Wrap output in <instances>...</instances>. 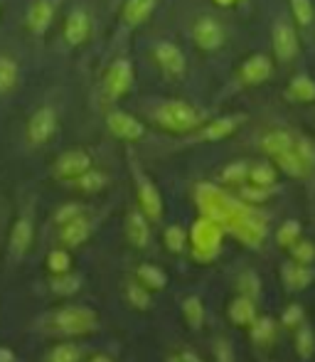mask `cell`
<instances>
[{
  "mask_svg": "<svg viewBox=\"0 0 315 362\" xmlns=\"http://www.w3.org/2000/svg\"><path fill=\"white\" fill-rule=\"evenodd\" d=\"M195 200L202 215L217 219L222 229H232L234 234H239L242 242L258 244L266 234V217L258 215L254 205H246L244 200L230 195L212 182H200L195 187Z\"/></svg>",
  "mask_w": 315,
  "mask_h": 362,
  "instance_id": "obj_1",
  "label": "cell"
},
{
  "mask_svg": "<svg viewBox=\"0 0 315 362\" xmlns=\"http://www.w3.org/2000/svg\"><path fill=\"white\" fill-rule=\"evenodd\" d=\"M143 114L158 129L177 136L192 134L210 119V111L185 99H145Z\"/></svg>",
  "mask_w": 315,
  "mask_h": 362,
  "instance_id": "obj_2",
  "label": "cell"
},
{
  "mask_svg": "<svg viewBox=\"0 0 315 362\" xmlns=\"http://www.w3.org/2000/svg\"><path fill=\"white\" fill-rule=\"evenodd\" d=\"M136 72H133V62L129 57H116L109 64V69L101 76V101L106 106L121 101L131 89H133Z\"/></svg>",
  "mask_w": 315,
  "mask_h": 362,
  "instance_id": "obj_3",
  "label": "cell"
},
{
  "mask_svg": "<svg viewBox=\"0 0 315 362\" xmlns=\"http://www.w3.org/2000/svg\"><path fill=\"white\" fill-rule=\"evenodd\" d=\"M271 47L273 57L281 64H291L301 54V40H298V25L288 13H278L271 25Z\"/></svg>",
  "mask_w": 315,
  "mask_h": 362,
  "instance_id": "obj_4",
  "label": "cell"
},
{
  "mask_svg": "<svg viewBox=\"0 0 315 362\" xmlns=\"http://www.w3.org/2000/svg\"><path fill=\"white\" fill-rule=\"evenodd\" d=\"M246 121H249L246 114H225V116H217V119H207L200 129H195L192 134L185 136L182 146H200V144L225 141V139H230L232 134H237Z\"/></svg>",
  "mask_w": 315,
  "mask_h": 362,
  "instance_id": "obj_5",
  "label": "cell"
},
{
  "mask_svg": "<svg viewBox=\"0 0 315 362\" xmlns=\"http://www.w3.org/2000/svg\"><path fill=\"white\" fill-rule=\"evenodd\" d=\"M271 74H273V59L268 57V54H263V52L249 54L242 62V67L234 72V76H232V84L227 86V94L266 84V81L271 79Z\"/></svg>",
  "mask_w": 315,
  "mask_h": 362,
  "instance_id": "obj_6",
  "label": "cell"
},
{
  "mask_svg": "<svg viewBox=\"0 0 315 362\" xmlns=\"http://www.w3.org/2000/svg\"><path fill=\"white\" fill-rule=\"evenodd\" d=\"M59 131V111L52 104H42L30 114L25 124V141L30 148H40L54 139Z\"/></svg>",
  "mask_w": 315,
  "mask_h": 362,
  "instance_id": "obj_7",
  "label": "cell"
},
{
  "mask_svg": "<svg viewBox=\"0 0 315 362\" xmlns=\"http://www.w3.org/2000/svg\"><path fill=\"white\" fill-rule=\"evenodd\" d=\"M131 175H133V182H136V195H138V205H141V212L150 219V222H158L162 217V197H160V190L155 187V182L145 175V170L133 160L131 156Z\"/></svg>",
  "mask_w": 315,
  "mask_h": 362,
  "instance_id": "obj_8",
  "label": "cell"
},
{
  "mask_svg": "<svg viewBox=\"0 0 315 362\" xmlns=\"http://www.w3.org/2000/svg\"><path fill=\"white\" fill-rule=\"evenodd\" d=\"M192 42L202 52H217V49L225 47L227 42V28L217 15H200L192 23Z\"/></svg>",
  "mask_w": 315,
  "mask_h": 362,
  "instance_id": "obj_9",
  "label": "cell"
},
{
  "mask_svg": "<svg viewBox=\"0 0 315 362\" xmlns=\"http://www.w3.org/2000/svg\"><path fill=\"white\" fill-rule=\"evenodd\" d=\"M52 323H54V328L64 335H89L96 330L99 318H96L94 310L86 308V305H67V308H62L54 315Z\"/></svg>",
  "mask_w": 315,
  "mask_h": 362,
  "instance_id": "obj_10",
  "label": "cell"
},
{
  "mask_svg": "<svg viewBox=\"0 0 315 362\" xmlns=\"http://www.w3.org/2000/svg\"><path fill=\"white\" fill-rule=\"evenodd\" d=\"M192 244H195L197 259H212L222 247V224L217 219L202 215L192 224Z\"/></svg>",
  "mask_w": 315,
  "mask_h": 362,
  "instance_id": "obj_11",
  "label": "cell"
},
{
  "mask_svg": "<svg viewBox=\"0 0 315 362\" xmlns=\"http://www.w3.org/2000/svg\"><path fill=\"white\" fill-rule=\"evenodd\" d=\"M106 129L114 139L126 141V144H133V141H141L145 136V126L138 116H133L131 111L124 109H109L106 111Z\"/></svg>",
  "mask_w": 315,
  "mask_h": 362,
  "instance_id": "obj_12",
  "label": "cell"
},
{
  "mask_svg": "<svg viewBox=\"0 0 315 362\" xmlns=\"http://www.w3.org/2000/svg\"><path fill=\"white\" fill-rule=\"evenodd\" d=\"M153 59L167 79H182L187 72L185 52H182L172 40H158L153 45Z\"/></svg>",
  "mask_w": 315,
  "mask_h": 362,
  "instance_id": "obj_13",
  "label": "cell"
},
{
  "mask_svg": "<svg viewBox=\"0 0 315 362\" xmlns=\"http://www.w3.org/2000/svg\"><path fill=\"white\" fill-rule=\"evenodd\" d=\"M91 15L84 5L69 10V15L64 18V28H62V37L67 42V47H81L86 40L91 37Z\"/></svg>",
  "mask_w": 315,
  "mask_h": 362,
  "instance_id": "obj_14",
  "label": "cell"
},
{
  "mask_svg": "<svg viewBox=\"0 0 315 362\" xmlns=\"http://www.w3.org/2000/svg\"><path fill=\"white\" fill-rule=\"evenodd\" d=\"M57 15V0H32L25 13V25L35 37H44L49 33Z\"/></svg>",
  "mask_w": 315,
  "mask_h": 362,
  "instance_id": "obj_15",
  "label": "cell"
},
{
  "mask_svg": "<svg viewBox=\"0 0 315 362\" xmlns=\"http://www.w3.org/2000/svg\"><path fill=\"white\" fill-rule=\"evenodd\" d=\"M89 168H91V156H89V153L81 151V148H69V151H64L62 156L54 160L52 175L59 177V180L72 182L74 177L81 175L84 170H89Z\"/></svg>",
  "mask_w": 315,
  "mask_h": 362,
  "instance_id": "obj_16",
  "label": "cell"
},
{
  "mask_svg": "<svg viewBox=\"0 0 315 362\" xmlns=\"http://www.w3.org/2000/svg\"><path fill=\"white\" fill-rule=\"evenodd\" d=\"M35 237V222H32V210H25L23 215L15 219L13 229H10V254L13 257H23L30 249Z\"/></svg>",
  "mask_w": 315,
  "mask_h": 362,
  "instance_id": "obj_17",
  "label": "cell"
},
{
  "mask_svg": "<svg viewBox=\"0 0 315 362\" xmlns=\"http://www.w3.org/2000/svg\"><path fill=\"white\" fill-rule=\"evenodd\" d=\"M158 5H160V0H126L124 8H121V23H124L126 30L141 28L143 23H148Z\"/></svg>",
  "mask_w": 315,
  "mask_h": 362,
  "instance_id": "obj_18",
  "label": "cell"
},
{
  "mask_svg": "<svg viewBox=\"0 0 315 362\" xmlns=\"http://www.w3.org/2000/svg\"><path fill=\"white\" fill-rule=\"evenodd\" d=\"M283 99L291 104H315V79L311 74H296L283 89Z\"/></svg>",
  "mask_w": 315,
  "mask_h": 362,
  "instance_id": "obj_19",
  "label": "cell"
},
{
  "mask_svg": "<svg viewBox=\"0 0 315 362\" xmlns=\"http://www.w3.org/2000/svg\"><path fill=\"white\" fill-rule=\"evenodd\" d=\"M293 144H296V134L288 129H268V131H263L261 139H258V148H261L268 158H276L278 153L293 148Z\"/></svg>",
  "mask_w": 315,
  "mask_h": 362,
  "instance_id": "obj_20",
  "label": "cell"
},
{
  "mask_svg": "<svg viewBox=\"0 0 315 362\" xmlns=\"http://www.w3.org/2000/svg\"><path fill=\"white\" fill-rule=\"evenodd\" d=\"M150 219L143 215L141 210H131L129 215H126V237H129V242L133 244V247L143 249L148 247L150 242Z\"/></svg>",
  "mask_w": 315,
  "mask_h": 362,
  "instance_id": "obj_21",
  "label": "cell"
},
{
  "mask_svg": "<svg viewBox=\"0 0 315 362\" xmlns=\"http://www.w3.org/2000/svg\"><path fill=\"white\" fill-rule=\"evenodd\" d=\"M91 229H94L91 219L79 215L77 219H72V222L62 224V229H59V239H62L64 247H79V244H84L86 239L91 237Z\"/></svg>",
  "mask_w": 315,
  "mask_h": 362,
  "instance_id": "obj_22",
  "label": "cell"
},
{
  "mask_svg": "<svg viewBox=\"0 0 315 362\" xmlns=\"http://www.w3.org/2000/svg\"><path fill=\"white\" fill-rule=\"evenodd\" d=\"M281 279H283V286L288 291H303V288L311 286L313 272L308 269V264L288 262L281 267Z\"/></svg>",
  "mask_w": 315,
  "mask_h": 362,
  "instance_id": "obj_23",
  "label": "cell"
},
{
  "mask_svg": "<svg viewBox=\"0 0 315 362\" xmlns=\"http://www.w3.org/2000/svg\"><path fill=\"white\" fill-rule=\"evenodd\" d=\"M20 84V64L10 54H0V96H8Z\"/></svg>",
  "mask_w": 315,
  "mask_h": 362,
  "instance_id": "obj_24",
  "label": "cell"
},
{
  "mask_svg": "<svg viewBox=\"0 0 315 362\" xmlns=\"http://www.w3.org/2000/svg\"><path fill=\"white\" fill-rule=\"evenodd\" d=\"M273 165H276L281 173H286L288 177H298V180H303V177L311 175V173H308V168L303 165V160L298 158L296 148H288V151L278 153V156L273 158Z\"/></svg>",
  "mask_w": 315,
  "mask_h": 362,
  "instance_id": "obj_25",
  "label": "cell"
},
{
  "mask_svg": "<svg viewBox=\"0 0 315 362\" xmlns=\"http://www.w3.org/2000/svg\"><path fill=\"white\" fill-rule=\"evenodd\" d=\"M249 335H251L254 345L268 348V345L276 340V323H273V318H268V315H261V318H256L249 325Z\"/></svg>",
  "mask_w": 315,
  "mask_h": 362,
  "instance_id": "obj_26",
  "label": "cell"
},
{
  "mask_svg": "<svg viewBox=\"0 0 315 362\" xmlns=\"http://www.w3.org/2000/svg\"><path fill=\"white\" fill-rule=\"evenodd\" d=\"M230 318L242 328H249L256 320V303L251 298H246V296H239L230 305Z\"/></svg>",
  "mask_w": 315,
  "mask_h": 362,
  "instance_id": "obj_27",
  "label": "cell"
},
{
  "mask_svg": "<svg viewBox=\"0 0 315 362\" xmlns=\"http://www.w3.org/2000/svg\"><path fill=\"white\" fill-rule=\"evenodd\" d=\"M276 165L271 160H256V163H249V180L254 185H263V187H271L276 185Z\"/></svg>",
  "mask_w": 315,
  "mask_h": 362,
  "instance_id": "obj_28",
  "label": "cell"
},
{
  "mask_svg": "<svg viewBox=\"0 0 315 362\" xmlns=\"http://www.w3.org/2000/svg\"><path fill=\"white\" fill-rule=\"evenodd\" d=\"M72 185L77 187V190H81V192H99V190H104V187L109 185V175H106L104 170L89 168V170H84L81 175L74 177Z\"/></svg>",
  "mask_w": 315,
  "mask_h": 362,
  "instance_id": "obj_29",
  "label": "cell"
},
{
  "mask_svg": "<svg viewBox=\"0 0 315 362\" xmlns=\"http://www.w3.org/2000/svg\"><path fill=\"white\" fill-rule=\"evenodd\" d=\"M278 192V185L263 187V185H254V182H244L239 185V200H244L246 205H263L266 200H271Z\"/></svg>",
  "mask_w": 315,
  "mask_h": 362,
  "instance_id": "obj_30",
  "label": "cell"
},
{
  "mask_svg": "<svg viewBox=\"0 0 315 362\" xmlns=\"http://www.w3.org/2000/svg\"><path fill=\"white\" fill-rule=\"evenodd\" d=\"M293 23L301 30H308L315 23V5L313 0H288Z\"/></svg>",
  "mask_w": 315,
  "mask_h": 362,
  "instance_id": "obj_31",
  "label": "cell"
},
{
  "mask_svg": "<svg viewBox=\"0 0 315 362\" xmlns=\"http://www.w3.org/2000/svg\"><path fill=\"white\" fill-rule=\"evenodd\" d=\"M220 180L225 185H232V187H239L249 180V163L246 160H232L222 168L220 173Z\"/></svg>",
  "mask_w": 315,
  "mask_h": 362,
  "instance_id": "obj_32",
  "label": "cell"
},
{
  "mask_svg": "<svg viewBox=\"0 0 315 362\" xmlns=\"http://www.w3.org/2000/svg\"><path fill=\"white\" fill-rule=\"evenodd\" d=\"M182 315H185L187 325L192 330H200L205 325V305H202V300L197 296H187L182 300Z\"/></svg>",
  "mask_w": 315,
  "mask_h": 362,
  "instance_id": "obj_33",
  "label": "cell"
},
{
  "mask_svg": "<svg viewBox=\"0 0 315 362\" xmlns=\"http://www.w3.org/2000/svg\"><path fill=\"white\" fill-rule=\"evenodd\" d=\"M49 288L54 291L57 296H72L81 288V276L72 272L64 274H52V281H49Z\"/></svg>",
  "mask_w": 315,
  "mask_h": 362,
  "instance_id": "obj_34",
  "label": "cell"
},
{
  "mask_svg": "<svg viewBox=\"0 0 315 362\" xmlns=\"http://www.w3.org/2000/svg\"><path fill=\"white\" fill-rule=\"evenodd\" d=\"M138 281L143 284L145 288H153V291H160V288L167 286L165 272L153 267V264H141L138 267Z\"/></svg>",
  "mask_w": 315,
  "mask_h": 362,
  "instance_id": "obj_35",
  "label": "cell"
},
{
  "mask_svg": "<svg viewBox=\"0 0 315 362\" xmlns=\"http://www.w3.org/2000/svg\"><path fill=\"white\" fill-rule=\"evenodd\" d=\"M126 298H129V303L138 310H148L150 303H153V298H150V288H145L143 284H133V281L126 284Z\"/></svg>",
  "mask_w": 315,
  "mask_h": 362,
  "instance_id": "obj_36",
  "label": "cell"
},
{
  "mask_svg": "<svg viewBox=\"0 0 315 362\" xmlns=\"http://www.w3.org/2000/svg\"><path fill=\"white\" fill-rule=\"evenodd\" d=\"M237 288H239V293H242V296L256 300L258 296H261V279L256 276V272H249V269H246V272L239 274Z\"/></svg>",
  "mask_w": 315,
  "mask_h": 362,
  "instance_id": "obj_37",
  "label": "cell"
},
{
  "mask_svg": "<svg viewBox=\"0 0 315 362\" xmlns=\"http://www.w3.org/2000/svg\"><path fill=\"white\" fill-rule=\"evenodd\" d=\"M296 350L303 360H308L315 353V333L311 330V325L301 323L296 330Z\"/></svg>",
  "mask_w": 315,
  "mask_h": 362,
  "instance_id": "obj_38",
  "label": "cell"
},
{
  "mask_svg": "<svg viewBox=\"0 0 315 362\" xmlns=\"http://www.w3.org/2000/svg\"><path fill=\"white\" fill-rule=\"evenodd\" d=\"M293 148H296V153L303 160V165L308 168V173H313L315 170V144L313 141L303 134H296V144H293Z\"/></svg>",
  "mask_w": 315,
  "mask_h": 362,
  "instance_id": "obj_39",
  "label": "cell"
},
{
  "mask_svg": "<svg viewBox=\"0 0 315 362\" xmlns=\"http://www.w3.org/2000/svg\"><path fill=\"white\" fill-rule=\"evenodd\" d=\"M298 237H301V222H298V219H286L276 232V242L286 249L291 247L293 242H298Z\"/></svg>",
  "mask_w": 315,
  "mask_h": 362,
  "instance_id": "obj_40",
  "label": "cell"
},
{
  "mask_svg": "<svg viewBox=\"0 0 315 362\" xmlns=\"http://www.w3.org/2000/svg\"><path fill=\"white\" fill-rule=\"evenodd\" d=\"M84 358V353H81V348L72 343H64V345H57V348H52V353H49V362H81Z\"/></svg>",
  "mask_w": 315,
  "mask_h": 362,
  "instance_id": "obj_41",
  "label": "cell"
},
{
  "mask_svg": "<svg viewBox=\"0 0 315 362\" xmlns=\"http://www.w3.org/2000/svg\"><path fill=\"white\" fill-rule=\"evenodd\" d=\"M187 244V232L180 227V224H170L165 229V247L170 249L172 254H180Z\"/></svg>",
  "mask_w": 315,
  "mask_h": 362,
  "instance_id": "obj_42",
  "label": "cell"
},
{
  "mask_svg": "<svg viewBox=\"0 0 315 362\" xmlns=\"http://www.w3.org/2000/svg\"><path fill=\"white\" fill-rule=\"evenodd\" d=\"M47 269L52 274H64L72 269V257H69L67 249H52L47 257Z\"/></svg>",
  "mask_w": 315,
  "mask_h": 362,
  "instance_id": "obj_43",
  "label": "cell"
},
{
  "mask_svg": "<svg viewBox=\"0 0 315 362\" xmlns=\"http://www.w3.org/2000/svg\"><path fill=\"white\" fill-rule=\"evenodd\" d=\"M288 249H291L293 262H298V264H311L315 259V247L311 242H306V239H298V242H293Z\"/></svg>",
  "mask_w": 315,
  "mask_h": 362,
  "instance_id": "obj_44",
  "label": "cell"
},
{
  "mask_svg": "<svg viewBox=\"0 0 315 362\" xmlns=\"http://www.w3.org/2000/svg\"><path fill=\"white\" fill-rule=\"evenodd\" d=\"M303 318H306V313H303V305L291 303L286 310H283V315H281V325H283V328H291V330H296L298 325L303 323Z\"/></svg>",
  "mask_w": 315,
  "mask_h": 362,
  "instance_id": "obj_45",
  "label": "cell"
},
{
  "mask_svg": "<svg viewBox=\"0 0 315 362\" xmlns=\"http://www.w3.org/2000/svg\"><path fill=\"white\" fill-rule=\"evenodd\" d=\"M79 215H84V207H81L79 202H67V205H62L57 212H54V222L62 227V224L72 222V219H77Z\"/></svg>",
  "mask_w": 315,
  "mask_h": 362,
  "instance_id": "obj_46",
  "label": "cell"
},
{
  "mask_svg": "<svg viewBox=\"0 0 315 362\" xmlns=\"http://www.w3.org/2000/svg\"><path fill=\"white\" fill-rule=\"evenodd\" d=\"M212 348H215L212 353H215L217 362H234V350H232V343L227 338H217Z\"/></svg>",
  "mask_w": 315,
  "mask_h": 362,
  "instance_id": "obj_47",
  "label": "cell"
},
{
  "mask_svg": "<svg viewBox=\"0 0 315 362\" xmlns=\"http://www.w3.org/2000/svg\"><path fill=\"white\" fill-rule=\"evenodd\" d=\"M0 362H18V355L5 345H0Z\"/></svg>",
  "mask_w": 315,
  "mask_h": 362,
  "instance_id": "obj_48",
  "label": "cell"
},
{
  "mask_svg": "<svg viewBox=\"0 0 315 362\" xmlns=\"http://www.w3.org/2000/svg\"><path fill=\"white\" fill-rule=\"evenodd\" d=\"M180 360H182V362H205L197 353H192V350H182V353H180Z\"/></svg>",
  "mask_w": 315,
  "mask_h": 362,
  "instance_id": "obj_49",
  "label": "cell"
},
{
  "mask_svg": "<svg viewBox=\"0 0 315 362\" xmlns=\"http://www.w3.org/2000/svg\"><path fill=\"white\" fill-rule=\"evenodd\" d=\"M212 3H215L217 8H232V5L239 3V0H212Z\"/></svg>",
  "mask_w": 315,
  "mask_h": 362,
  "instance_id": "obj_50",
  "label": "cell"
},
{
  "mask_svg": "<svg viewBox=\"0 0 315 362\" xmlns=\"http://www.w3.org/2000/svg\"><path fill=\"white\" fill-rule=\"evenodd\" d=\"M89 362H111V360L106 358V355H96V358H91Z\"/></svg>",
  "mask_w": 315,
  "mask_h": 362,
  "instance_id": "obj_51",
  "label": "cell"
},
{
  "mask_svg": "<svg viewBox=\"0 0 315 362\" xmlns=\"http://www.w3.org/2000/svg\"><path fill=\"white\" fill-rule=\"evenodd\" d=\"M165 362H182V360H180V355H170V358H167Z\"/></svg>",
  "mask_w": 315,
  "mask_h": 362,
  "instance_id": "obj_52",
  "label": "cell"
},
{
  "mask_svg": "<svg viewBox=\"0 0 315 362\" xmlns=\"http://www.w3.org/2000/svg\"><path fill=\"white\" fill-rule=\"evenodd\" d=\"M239 3H242V0H239Z\"/></svg>",
  "mask_w": 315,
  "mask_h": 362,
  "instance_id": "obj_53",
  "label": "cell"
}]
</instances>
